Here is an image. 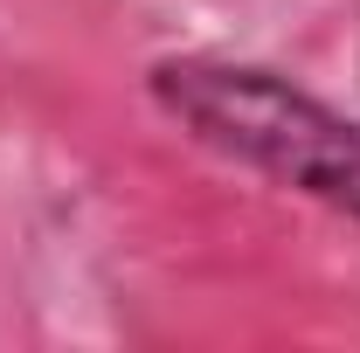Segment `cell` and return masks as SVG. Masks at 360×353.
Instances as JSON below:
<instances>
[{"label": "cell", "instance_id": "obj_1", "mask_svg": "<svg viewBox=\"0 0 360 353\" xmlns=\"http://www.w3.org/2000/svg\"><path fill=\"white\" fill-rule=\"evenodd\" d=\"M146 97L167 125L222 153L229 167H250L284 194L360 222V118L291 84L284 70L229 56H160L146 70Z\"/></svg>", "mask_w": 360, "mask_h": 353}]
</instances>
